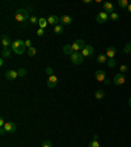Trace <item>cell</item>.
<instances>
[{
  "mask_svg": "<svg viewBox=\"0 0 131 147\" xmlns=\"http://www.w3.org/2000/svg\"><path fill=\"white\" fill-rule=\"evenodd\" d=\"M114 84L115 86H122V84H124V82H126V78H124V74H117V75L114 76Z\"/></svg>",
  "mask_w": 131,
  "mask_h": 147,
  "instance_id": "obj_7",
  "label": "cell"
},
{
  "mask_svg": "<svg viewBox=\"0 0 131 147\" xmlns=\"http://www.w3.org/2000/svg\"><path fill=\"white\" fill-rule=\"evenodd\" d=\"M16 129H17V126H16L13 122H5V125H4V130H5V133H7V134L14 133Z\"/></svg>",
  "mask_w": 131,
  "mask_h": 147,
  "instance_id": "obj_9",
  "label": "cell"
},
{
  "mask_svg": "<svg viewBox=\"0 0 131 147\" xmlns=\"http://www.w3.org/2000/svg\"><path fill=\"white\" fill-rule=\"evenodd\" d=\"M84 3H85V4H90L92 1H90V0H84Z\"/></svg>",
  "mask_w": 131,
  "mask_h": 147,
  "instance_id": "obj_37",
  "label": "cell"
},
{
  "mask_svg": "<svg viewBox=\"0 0 131 147\" xmlns=\"http://www.w3.org/2000/svg\"><path fill=\"white\" fill-rule=\"evenodd\" d=\"M114 55H115V47L109 46V47L106 49V57L109 59H111V58H114Z\"/></svg>",
  "mask_w": 131,
  "mask_h": 147,
  "instance_id": "obj_17",
  "label": "cell"
},
{
  "mask_svg": "<svg viewBox=\"0 0 131 147\" xmlns=\"http://www.w3.org/2000/svg\"><path fill=\"white\" fill-rule=\"evenodd\" d=\"M14 18H16V21H18V22H24V21H26L29 18V12L26 9H18L17 12H16Z\"/></svg>",
  "mask_w": 131,
  "mask_h": 147,
  "instance_id": "obj_2",
  "label": "cell"
},
{
  "mask_svg": "<svg viewBox=\"0 0 131 147\" xmlns=\"http://www.w3.org/2000/svg\"><path fill=\"white\" fill-rule=\"evenodd\" d=\"M94 78H96L97 82L100 83H105V80H106V72L103 71V70H97L96 74H94Z\"/></svg>",
  "mask_w": 131,
  "mask_h": 147,
  "instance_id": "obj_5",
  "label": "cell"
},
{
  "mask_svg": "<svg viewBox=\"0 0 131 147\" xmlns=\"http://www.w3.org/2000/svg\"><path fill=\"white\" fill-rule=\"evenodd\" d=\"M12 44H13V42L10 41L9 36L1 34V45H3V49H8L9 46H12Z\"/></svg>",
  "mask_w": 131,
  "mask_h": 147,
  "instance_id": "obj_8",
  "label": "cell"
},
{
  "mask_svg": "<svg viewBox=\"0 0 131 147\" xmlns=\"http://www.w3.org/2000/svg\"><path fill=\"white\" fill-rule=\"evenodd\" d=\"M130 55H131V53H130Z\"/></svg>",
  "mask_w": 131,
  "mask_h": 147,
  "instance_id": "obj_40",
  "label": "cell"
},
{
  "mask_svg": "<svg viewBox=\"0 0 131 147\" xmlns=\"http://www.w3.org/2000/svg\"><path fill=\"white\" fill-rule=\"evenodd\" d=\"M127 11H128V12H130V13H131V4H130V5H128V7H127Z\"/></svg>",
  "mask_w": 131,
  "mask_h": 147,
  "instance_id": "obj_38",
  "label": "cell"
},
{
  "mask_svg": "<svg viewBox=\"0 0 131 147\" xmlns=\"http://www.w3.org/2000/svg\"><path fill=\"white\" fill-rule=\"evenodd\" d=\"M88 147H101L100 143H98V135H97V134H94L93 135V139L89 142Z\"/></svg>",
  "mask_w": 131,
  "mask_h": 147,
  "instance_id": "obj_16",
  "label": "cell"
},
{
  "mask_svg": "<svg viewBox=\"0 0 131 147\" xmlns=\"http://www.w3.org/2000/svg\"><path fill=\"white\" fill-rule=\"evenodd\" d=\"M25 46H26V49H30L31 47V41H30V40H26V41H25Z\"/></svg>",
  "mask_w": 131,
  "mask_h": 147,
  "instance_id": "obj_34",
  "label": "cell"
},
{
  "mask_svg": "<svg viewBox=\"0 0 131 147\" xmlns=\"http://www.w3.org/2000/svg\"><path fill=\"white\" fill-rule=\"evenodd\" d=\"M18 76H20V78H25V76H26V70L25 69H18Z\"/></svg>",
  "mask_w": 131,
  "mask_h": 147,
  "instance_id": "obj_29",
  "label": "cell"
},
{
  "mask_svg": "<svg viewBox=\"0 0 131 147\" xmlns=\"http://www.w3.org/2000/svg\"><path fill=\"white\" fill-rule=\"evenodd\" d=\"M118 5H119L121 8H127L130 4H128L127 0H118Z\"/></svg>",
  "mask_w": 131,
  "mask_h": 147,
  "instance_id": "obj_24",
  "label": "cell"
},
{
  "mask_svg": "<svg viewBox=\"0 0 131 147\" xmlns=\"http://www.w3.org/2000/svg\"><path fill=\"white\" fill-rule=\"evenodd\" d=\"M17 76H18V72L14 71V70H8V71L5 72V79H7V80H14Z\"/></svg>",
  "mask_w": 131,
  "mask_h": 147,
  "instance_id": "obj_12",
  "label": "cell"
},
{
  "mask_svg": "<svg viewBox=\"0 0 131 147\" xmlns=\"http://www.w3.org/2000/svg\"><path fill=\"white\" fill-rule=\"evenodd\" d=\"M38 24H39V28H41V29H45V28L48 25V22H47V20H46V18L39 17V21H38Z\"/></svg>",
  "mask_w": 131,
  "mask_h": 147,
  "instance_id": "obj_20",
  "label": "cell"
},
{
  "mask_svg": "<svg viewBox=\"0 0 131 147\" xmlns=\"http://www.w3.org/2000/svg\"><path fill=\"white\" fill-rule=\"evenodd\" d=\"M93 51H94L93 46H92V45H86L85 47L81 50V54H83V57L85 58V57H90V55L93 54Z\"/></svg>",
  "mask_w": 131,
  "mask_h": 147,
  "instance_id": "obj_10",
  "label": "cell"
},
{
  "mask_svg": "<svg viewBox=\"0 0 131 147\" xmlns=\"http://www.w3.org/2000/svg\"><path fill=\"white\" fill-rule=\"evenodd\" d=\"M42 147H52V143H51V140H48L46 139L43 143H42Z\"/></svg>",
  "mask_w": 131,
  "mask_h": 147,
  "instance_id": "obj_31",
  "label": "cell"
},
{
  "mask_svg": "<svg viewBox=\"0 0 131 147\" xmlns=\"http://www.w3.org/2000/svg\"><path fill=\"white\" fill-rule=\"evenodd\" d=\"M12 50L13 53H16L17 55H22L26 51V46H25V41H21V40H16L12 44Z\"/></svg>",
  "mask_w": 131,
  "mask_h": 147,
  "instance_id": "obj_1",
  "label": "cell"
},
{
  "mask_svg": "<svg viewBox=\"0 0 131 147\" xmlns=\"http://www.w3.org/2000/svg\"><path fill=\"white\" fill-rule=\"evenodd\" d=\"M10 57V50H9V47L8 49H3V51H1V58H9Z\"/></svg>",
  "mask_w": 131,
  "mask_h": 147,
  "instance_id": "obj_22",
  "label": "cell"
},
{
  "mask_svg": "<svg viewBox=\"0 0 131 147\" xmlns=\"http://www.w3.org/2000/svg\"><path fill=\"white\" fill-rule=\"evenodd\" d=\"M71 61H72L73 65H81L84 61V57L81 53H72L71 55Z\"/></svg>",
  "mask_w": 131,
  "mask_h": 147,
  "instance_id": "obj_4",
  "label": "cell"
},
{
  "mask_svg": "<svg viewBox=\"0 0 131 147\" xmlns=\"http://www.w3.org/2000/svg\"><path fill=\"white\" fill-rule=\"evenodd\" d=\"M63 53L66 55H72L73 50H72V45H64L63 46Z\"/></svg>",
  "mask_w": 131,
  "mask_h": 147,
  "instance_id": "obj_18",
  "label": "cell"
},
{
  "mask_svg": "<svg viewBox=\"0 0 131 147\" xmlns=\"http://www.w3.org/2000/svg\"><path fill=\"white\" fill-rule=\"evenodd\" d=\"M103 11H105L106 13H113L114 12L113 3H110V1H105V3H103Z\"/></svg>",
  "mask_w": 131,
  "mask_h": 147,
  "instance_id": "obj_14",
  "label": "cell"
},
{
  "mask_svg": "<svg viewBox=\"0 0 131 147\" xmlns=\"http://www.w3.org/2000/svg\"><path fill=\"white\" fill-rule=\"evenodd\" d=\"M109 18H110L111 21H117L118 18H119V15H118L117 12H113V13L109 15Z\"/></svg>",
  "mask_w": 131,
  "mask_h": 147,
  "instance_id": "obj_28",
  "label": "cell"
},
{
  "mask_svg": "<svg viewBox=\"0 0 131 147\" xmlns=\"http://www.w3.org/2000/svg\"><path fill=\"white\" fill-rule=\"evenodd\" d=\"M85 46H86V44L84 40H76L72 44V50H73V53H79L80 50H83Z\"/></svg>",
  "mask_w": 131,
  "mask_h": 147,
  "instance_id": "obj_3",
  "label": "cell"
},
{
  "mask_svg": "<svg viewBox=\"0 0 131 147\" xmlns=\"http://www.w3.org/2000/svg\"><path fill=\"white\" fill-rule=\"evenodd\" d=\"M106 61H107L106 54H100V55H97V62H98V63H105Z\"/></svg>",
  "mask_w": 131,
  "mask_h": 147,
  "instance_id": "obj_21",
  "label": "cell"
},
{
  "mask_svg": "<svg viewBox=\"0 0 131 147\" xmlns=\"http://www.w3.org/2000/svg\"><path fill=\"white\" fill-rule=\"evenodd\" d=\"M47 22H48V25H59V22H60V17H58V16H48V18H47Z\"/></svg>",
  "mask_w": 131,
  "mask_h": 147,
  "instance_id": "obj_13",
  "label": "cell"
},
{
  "mask_svg": "<svg viewBox=\"0 0 131 147\" xmlns=\"http://www.w3.org/2000/svg\"><path fill=\"white\" fill-rule=\"evenodd\" d=\"M71 22H72V17L68 16V15H64V16L60 17V24L62 25H69Z\"/></svg>",
  "mask_w": 131,
  "mask_h": 147,
  "instance_id": "obj_15",
  "label": "cell"
},
{
  "mask_svg": "<svg viewBox=\"0 0 131 147\" xmlns=\"http://www.w3.org/2000/svg\"><path fill=\"white\" fill-rule=\"evenodd\" d=\"M107 66H109L110 69H114V67L117 66V62H115V59H114V58L107 59Z\"/></svg>",
  "mask_w": 131,
  "mask_h": 147,
  "instance_id": "obj_27",
  "label": "cell"
},
{
  "mask_svg": "<svg viewBox=\"0 0 131 147\" xmlns=\"http://www.w3.org/2000/svg\"><path fill=\"white\" fill-rule=\"evenodd\" d=\"M43 34H45V29H41V28H39V29L37 30V36L38 37H42Z\"/></svg>",
  "mask_w": 131,
  "mask_h": 147,
  "instance_id": "obj_33",
  "label": "cell"
},
{
  "mask_svg": "<svg viewBox=\"0 0 131 147\" xmlns=\"http://www.w3.org/2000/svg\"><path fill=\"white\" fill-rule=\"evenodd\" d=\"M128 105L131 106V97H130V99H128Z\"/></svg>",
  "mask_w": 131,
  "mask_h": 147,
  "instance_id": "obj_39",
  "label": "cell"
},
{
  "mask_svg": "<svg viewBox=\"0 0 131 147\" xmlns=\"http://www.w3.org/2000/svg\"><path fill=\"white\" fill-rule=\"evenodd\" d=\"M63 32H64V28H63V25L62 24H59V25H56V26H54V33L55 34H63Z\"/></svg>",
  "mask_w": 131,
  "mask_h": 147,
  "instance_id": "obj_19",
  "label": "cell"
},
{
  "mask_svg": "<svg viewBox=\"0 0 131 147\" xmlns=\"http://www.w3.org/2000/svg\"><path fill=\"white\" fill-rule=\"evenodd\" d=\"M94 96H96L97 100H102L103 97H105V92H103V91H101V89H98V91L94 93Z\"/></svg>",
  "mask_w": 131,
  "mask_h": 147,
  "instance_id": "obj_23",
  "label": "cell"
},
{
  "mask_svg": "<svg viewBox=\"0 0 131 147\" xmlns=\"http://www.w3.org/2000/svg\"><path fill=\"white\" fill-rule=\"evenodd\" d=\"M46 74H47L48 76L52 75V69H51V67H47V69H46Z\"/></svg>",
  "mask_w": 131,
  "mask_h": 147,
  "instance_id": "obj_35",
  "label": "cell"
},
{
  "mask_svg": "<svg viewBox=\"0 0 131 147\" xmlns=\"http://www.w3.org/2000/svg\"><path fill=\"white\" fill-rule=\"evenodd\" d=\"M107 18H109V13H106L105 11L100 12V13L96 16V21L98 22V24H103V22H106Z\"/></svg>",
  "mask_w": 131,
  "mask_h": 147,
  "instance_id": "obj_6",
  "label": "cell"
},
{
  "mask_svg": "<svg viewBox=\"0 0 131 147\" xmlns=\"http://www.w3.org/2000/svg\"><path fill=\"white\" fill-rule=\"evenodd\" d=\"M123 53H124V54H130V53H131V42H127V44L124 45Z\"/></svg>",
  "mask_w": 131,
  "mask_h": 147,
  "instance_id": "obj_25",
  "label": "cell"
},
{
  "mask_svg": "<svg viewBox=\"0 0 131 147\" xmlns=\"http://www.w3.org/2000/svg\"><path fill=\"white\" fill-rule=\"evenodd\" d=\"M29 21H30V24H38V21H39V18L37 17V16H31L30 18H29Z\"/></svg>",
  "mask_w": 131,
  "mask_h": 147,
  "instance_id": "obj_30",
  "label": "cell"
},
{
  "mask_svg": "<svg viewBox=\"0 0 131 147\" xmlns=\"http://www.w3.org/2000/svg\"><path fill=\"white\" fill-rule=\"evenodd\" d=\"M119 70H121V72H122V74H126V72L128 71V67H127V66H126V65H122L121 67H119Z\"/></svg>",
  "mask_w": 131,
  "mask_h": 147,
  "instance_id": "obj_32",
  "label": "cell"
},
{
  "mask_svg": "<svg viewBox=\"0 0 131 147\" xmlns=\"http://www.w3.org/2000/svg\"><path fill=\"white\" fill-rule=\"evenodd\" d=\"M26 54H28L29 57H34V55L37 54V49H35V47H33V46H31L30 49H28V53H26Z\"/></svg>",
  "mask_w": 131,
  "mask_h": 147,
  "instance_id": "obj_26",
  "label": "cell"
},
{
  "mask_svg": "<svg viewBox=\"0 0 131 147\" xmlns=\"http://www.w3.org/2000/svg\"><path fill=\"white\" fill-rule=\"evenodd\" d=\"M5 122H4V118H0V127H4Z\"/></svg>",
  "mask_w": 131,
  "mask_h": 147,
  "instance_id": "obj_36",
  "label": "cell"
},
{
  "mask_svg": "<svg viewBox=\"0 0 131 147\" xmlns=\"http://www.w3.org/2000/svg\"><path fill=\"white\" fill-rule=\"evenodd\" d=\"M56 84H58V78H56L55 75L48 76V79H47V87L48 88H55Z\"/></svg>",
  "mask_w": 131,
  "mask_h": 147,
  "instance_id": "obj_11",
  "label": "cell"
}]
</instances>
